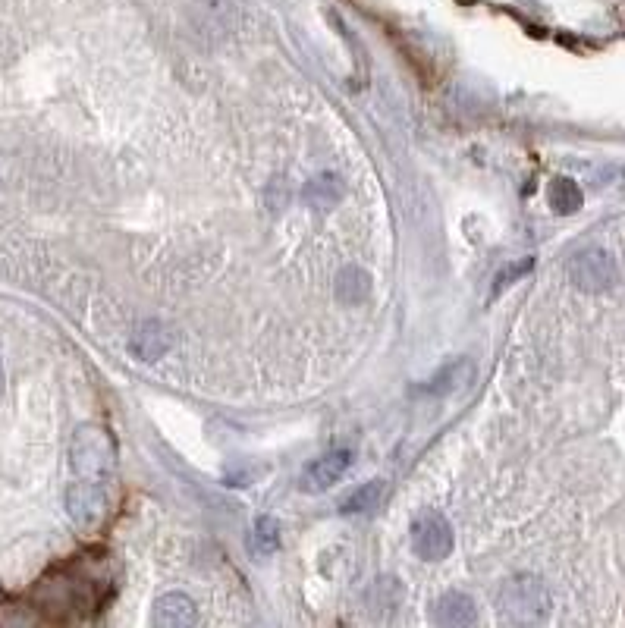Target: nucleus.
<instances>
[{
	"label": "nucleus",
	"instance_id": "f257e3e1",
	"mask_svg": "<svg viewBox=\"0 0 625 628\" xmlns=\"http://www.w3.org/2000/svg\"><path fill=\"white\" fill-rule=\"evenodd\" d=\"M70 465L76 471V478L107 484L110 478L117 475V446H114V440H110V434L104 428L85 424V428H79L73 434Z\"/></svg>",
	"mask_w": 625,
	"mask_h": 628
},
{
	"label": "nucleus",
	"instance_id": "f03ea898",
	"mask_svg": "<svg viewBox=\"0 0 625 628\" xmlns=\"http://www.w3.org/2000/svg\"><path fill=\"white\" fill-rule=\"evenodd\" d=\"M550 610V591L538 575H516L500 591V616L512 625H534Z\"/></svg>",
	"mask_w": 625,
	"mask_h": 628
},
{
	"label": "nucleus",
	"instance_id": "7ed1b4c3",
	"mask_svg": "<svg viewBox=\"0 0 625 628\" xmlns=\"http://www.w3.org/2000/svg\"><path fill=\"white\" fill-rule=\"evenodd\" d=\"M566 277L572 280V286H578L582 293H604L619 280V267L616 258L607 249H582L575 252L566 264Z\"/></svg>",
	"mask_w": 625,
	"mask_h": 628
},
{
	"label": "nucleus",
	"instance_id": "20e7f679",
	"mask_svg": "<svg viewBox=\"0 0 625 628\" xmlns=\"http://www.w3.org/2000/svg\"><path fill=\"white\" fill-rule=\"evenodd\" d=\"M66 512L82 531H98L110 512L107 490L98 481H73V487L66 490Z\"/></svg>",
	"mask_w": 625,
	"mask_h": 628
},
{
	"label": "nucleus",
	"instance_id": "39448f33",
	"mask_svg": "<svg viewBox=\"0 0 625 628\" xmlns=\"http://www.w3.org/2000/svg\"><path fill=\"white\" fill-rule=\"evenodd\" d=\"M412 550L421 559H431V563L446 559L453 553V528H450V522H446L443 512L428 509L412 522Z\"/></svg>",
	"mask_w": 625,
	"mask_h": 628
},
{
	"label": "nucleus",
	"instance_id": "423d86ee",
	"mask_svg": "<svg viewBox=\"0 0 625 628\" xmlns=\"http://www.w3.org/2000/svg\"><path fill=\"white\" fill-rule=\"evenodd\" d=\"M349 465H352V450H346V446H340V450H330V453H324L315 462L305 465L302 478H299V487L305 493H324V490H330L333 484L346 475Z\"/></svg>",
	"mask_w": 625,
	"mask_h": 628
},
{
	"label": "nucleus",
	"instance_id": "0eeeda50",
	"mask_svg": "<svg viewBox=\"0 0 625 628\" xmlns=\"http://www.w3.org/2000/svg\"><path fill=\"white\" fill-rule=\"evenodd\" d=\"M151 622L158 628H192L198 622V607L189 594L170 591V594H161L154 600Z\"/></svg>",
	"mask_w": 625,
	"mask_h": 628
},
{
	"label": "nucleus",
	"instance_id": "6e6552de",
	"mask_svg": "<svg viewBox=\"0 0 625 628\" xmlns=\"http://www.w3.org/2000/svg\"><path fill=\"white\" fill-rule=\"evenodd\" d=\"M173 346V333L161 321H142L129 336V349L142 362H158Z\"/></svg>",
	"mask_w": 625,
	"mask_h": 628
},
{
	"label": "nucleus",
	"instance_id": "1a4fd4ad",
	"mask_svg": "<svg viewBox=\"0 0 625 628\" xmlns=\"http://www.w3.org/2000/svg\"><path fill=\"white\" fill-rule=\"evenodd\" d=\"M434 622L443 628H465L478 622V607L475 600L462 594V591H446L437 603H434Z\"/></svg>",
	"mask_w": 625,
	"mask_h": 628
},
{
	"label": "nucleus",
	"instance_id": "9d476101",
	"mask_svg": "<svg viewBox=\"0 0 625 628\" xmlns=\"http://www.w3.org/2000/svg\"><path fill=\"white\" fill-rule=\"evenodd\" d=\"M472 362L468 358H456V362H450L446 368H440L428 384H421L418 390L428 393V396H446V393H456L459 387H465L468 380H472Z\"/></svg>",
	"mask_w": 625,
	"mask_h": 628
},
{
	"label": "nucleus",
	"instance_id": "9b49d317",
	"mask_svg": "<svg viewBox=\"0 0 625 628\" xmlns=\"http://www.w3.org/2000/svg\"><path fill=\"white\" fill-rule=\"evenodd\" d=\"M547 201H550L553 214L569 217L575 211H582L585 195H582V186H578L572 176H556L553 183L547 186Z\"/></svg>",
	"mask_w": 625,
	"mask_h": 628
},
{
	"label": "nucleus",
	"instance_id": "f8f14e48",
	"mask_svg": "<svg viewBox=\"0 0 625 628\" xmlns=\"http://www.w3.org/2000/svg\"><path fill=\"white\" fill-rule=\"evenodd\" d=\"M333 293H337V299L343 305H359L371 296V277L368 271H362V267H343V271L337 274V283H333Z\"/></svg>",
	"mask_w": 625,
	"mask_h": 628
},
{
	"label": "nucleus",
	"instance_id": "ddd939ff",
	"mask_svg": "<svg viewBox=\"0 0 625 628\" xmlns=\"http://www.w3.org/2000/svg\"><path fill=\"white\" fill-rule=\"evenodd\" d=\"M384 490H387V484H384L381 478H371V481L359 484V487H355V490L349 493V497L340 503V512H343V515H362V512H371L377 503H381Z\"/></svg>",
	"mask_w": 625,
	"mask_h": 628
},
{
	"label": "nucleus",
	"instance_id": "4468645a",
	"mask_svg": "<svg viewBox=\"0 0 625 628\" xmlns=\"http://www.w3.org/2000/svg\"><path fill=\"white\" fill-rule=\"evenodd\" d=\"M249 550L258 556H271L280 550V522L274 515H261V519H255L252 534H249Z\"/></svg>",
	"mask_w": 625,
	"mask_h": 628
},
{
	"label": "nucleus",
	"instance_id": "2eb2a0df",
	"mask_svg": "<svg viewBox=\"0 0 625 628\" xmlns=\"http://www.w3.org/2000/svg\"><path fill=\"white\" fill-rule=\"evenodd\" d=\"M305 198H308L315 208H330L333 201H340V198H343V183H340V176H333V173L315 176V179H311V183L305 186Z\"/></svg>",
	"mask_w": 625,
	"mask_h": 628
},
{
	"label": "nucleus",
	"instance_id": "dca6fc26",
	"mask_svg": "<svg viewBox=\"0 0 625 628\" xmlns=\"http://www.w3.org/2000/svg\"><path fill=\"white\" fill-rule=\"evenodd\" d=\"M531 267H534V261H531V258H528V261H519V264H512V267H509V271H503V274L497 277V286H494V293H500V289H503V286H512V283H516V280H519L522 274H528V271H531Z\"/></svg>",
	"mask_w": 625,
	"mask_h": 628
},
{
	"label": "nucleus",
	"instance_id": "f3484780",
	"mask_svg": "<svg viewBox=\"0 0 625 628\" xmlns=\"http://www.w3.org/2000/svg\"><path fill=\"white\" fill-rule=\"evenodd\" d=\"M0 393H4V365H0Z\"/></svg>",
	"mask_w": 625,
	"mask_h": 628
}]
</instances>
